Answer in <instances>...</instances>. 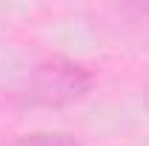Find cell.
<instances>
[{
  "mask_svg": "<svg viewBox=\"0 0 149 146\" xmlns=\"http://www.w3.org/2000/svg\"><path fill=\"white\" fill-rule=\"evenodd\" d=\"M89 86L92 74L80 63H72L66 57H49L32 72L26 86V100L32 106H63L83 97Z\"/></svg>",
  "mask_w": 149,
  "mask_h": 146,
  "instance_id": "obj_1",
  "label": "cell"
},
{
  "mask_svg": "<svg viewBox=\"0 0 149 146\" xmlns=\"http://www.w3.org/2000/svg\"><path fill=\"white\" fill-rule=\"evenodd\" d=\"M0 146H80V140L72 132L60 129H37V132H23L15 138L0 140Z\"/></svg>",
  "mask_w": 149,
  "mask_h": 146,
  "instance_id": "obj_2",
  "label": "cell"
}]
</instances>
